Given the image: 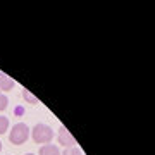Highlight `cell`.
Returning <instances> with one entry per match:
<instances>
[{
  "label": "cell",
  "mask_w": 155,
  "mask_h": 155,
  "mask_svg": "<svg viewBox=\"0 0 155 155\" xmlns=\"http://www.w3.org/2000/svg\"><path fill=\"white\" fill-rule=\"evenodd\" d=\"M31 136H33L35 143L40 145H48L54 138V131L52 127H48L47 124H36V126L31 129Z\"/></svg>",
  "instance_id": "1"
},
{
  "label": "cell",
  "mask_w": 155,
  "mask_h": 155,
  "mask_svg": "<svg viewBox=\"0 0 155 155\" xmlns=\"http://www.w3.org/2000/svg\"><path fill=\"white\" fill-rule=\"evenodd\" d=\"M28 138H29V127L24 122L14 124V127L11 129V134H9V141L12 145H22Z\"/></svg>",
  "instance_id": "2"
},
{
  "label": "cell",
  "mask_w": 155,
  "mask_h": 155,
  "mask_svg": "<svg viewBox=\"0 0 155 155\" xmlns=\"http://www.w3.org/2000/svg\"><path fill=\"white\" fill-rule=\"evenodd\" d=\"M57 140H59V145H62L64 148H71V147H74V145H76V140H74V136H72V134L69 133V131H67L64 126L59 127Z\"/></svg>",
  "instance_id": "3"
},
{
  "label": "cell",
  "mask_w": 155,
  "mask_h": 155,
  "mask_svg": "<svg viewBox=\"0 0 155 155\" xmlns=\"http://www.w3.org/2000/svg\"><path fill=\"white\" fill-rule=\"evenodd\" d=\"M14 84H16L14 79H11V78L7 76V74H4V72H0V90H2V91H11V90L14 88Z\"/></svg>",
  "instance_id": "4"
},
{
  "label": "cell",
  "mask_w": 155,
  "mask_h": 155,
  "mask_svg": "<svg viewBox=\"0 0 155 155\" xmlns=\"http://www.w3.org/2000/svg\"><path fill=\"white\" fill-rule=\"evenodd\" d=\"M40 155H61V150L57 145H43L40 148Z\"/></svg>",
  "instance_id": "5"
},
{
  "label": "cell",
  "mask_w": 155,
  "mask_h": 155,
  "mask_svg": "<svg viewBox=\"0 0 155 155\" xmlns=\"http://www.w3.org/2000/svg\"><path fill=\"white\" fill-rule=\"evenodd\" d=\"M9 127V119L5 116H0V134H4Z\"/></svg>",
  "instance_id": "6"
},
{
  "label": "cell",
  "mask_w": 155,
  "mask_h": 155,
  "mask_svg": "<svg viewBox=\"0 0 155 155\" xmlns=\"http://www.w3.org/2000/svg\"><path fill=\"white\" fill-rule=\"evenodd\" d=\"M22 97H24V98L28 100L29 104H40V102H38V98H36V97H33V95L29 93L28 90H22Z\"/></svg>",
  "instance_id": "7"
},
{
  "label": "cell",
  "mask_w": 155,
  "mask_h": 155,
  "mask_svg": "<svg viewBox=\"0 0 155 155\" xmlns=\"http://www.w3.org/2000/svg\"><path fill=\"white\" fill-rule=\"evenodd\" d=\"M62 155H81V152H79V148H76V147H71V148H64Z\"/></svg>",
  "instance_id": "8"
},
{
  "label": "cell",
  "mask_w": 155,
  "mask_h": 155,
  "mask_svg": "<svg viewBox=\"0 0 155 155\" xmlns=\"http://www.w3.org/2000/svg\"><path fill=\"white\" fill-rule=\"evenodd\" d=\"M7 105H9V98H7L4 93H0V110L7 109Z\"/></svg>",
  "instance_id": "9"
},
{
  "label": "cell",
  "mask_w": 155,
  "mask_h": 155,
  "mask_svg": "<svg viewBox=\"0 0 155 155\" xmlns=\"http://www.w3.org/2000/svg\"><path fill=\"white\" fill-rule=\"evenodd\" d=\"M26 155H35V153H26Z\"/></svg>",
  "instance_id": "10"
},
{
  "label": "cell",
  "mask_w": 155,
  "mask_h": 155,
  "mask_svg": "<svg viewBox=\"0 0 155 155\" xmlns=\"http://www.w3.org/2000/svg\"><path fill=\"white\" fill-rule=\"evenodd\" d=\"M0 150H2V143H0Z\"/></svg>",
  "instance_id": "11"
}]
</instances>
